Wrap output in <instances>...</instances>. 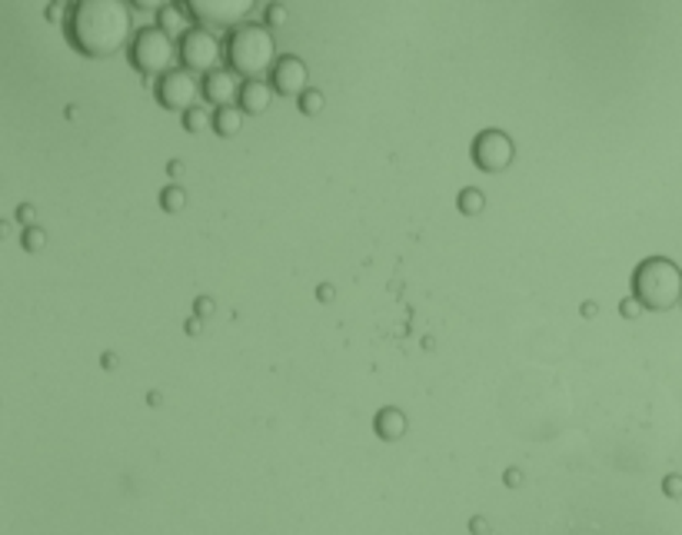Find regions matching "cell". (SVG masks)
Returning <instances> with one entry per match:
<instances>
[{
  "mask_svg": "<svg viewBox=\"0 0 682 535\" xmlns=\"http://www.w3.org/2000/svg\"><path fill=\"white\" fill-rule=\"evenodd\" d=\"M287 24V8L284 4H270L267 8V27H280Z\"/></svg>",
  "mask_w": 682,
  "mask_h": 535,
  "instance_id": "19",
  "label": "cell"
},
{
  "mask_svg": "<svg viewBox=\"0 0 682 535\" xmlns=\"http://www.w3.org/2000/svg\"><path fill=\"white\" fill-rule=\"evenodd\" d=\"M253 4L250 0H190L187 4V11H190V18L204 27V31H210V27H240L236 21H243V14L250 11Z\"/></svg>",
  "mask_w": 682,
  "mask_h": 535,
  "instance_id": "8",
  "label": "cell"
},
{
  "mask_svg": "<svg viewBox=\"0 0 682 535\" xmlns=\"http://www.w3.org/2000/svg\"><path fill=\"white\" fill-rule=\"evenodd\" d=\"M320 107H323V94H320V91H307V94H300V114L313 117V114H320Z\"/></svg>",
  "mask_w": 682,
  "mask_h": 535,
  "instance_id": "18",
  "label": "cell"
},
{
  "mask_svg": "<svg viewBox=\"0 0 682 535\" xmlns=\"http://www.w3.org/2000/svg\"><path fill=\"white\" fill-rule=\"evenodd\" d=\"M160 207H163L166 213H181V210L187 207V194H184L181 187H166V190L160 194Z\"/></svg>",
  "mask_w": 682,
  "mask_h": 535,
  "instance_id": "16",
  "label": "cell"
},
{
  "mask_svg": "<svg viewBox=\"0 0 682 535\" xmlns=\"http://www.w3.org/2000/svg\"><path fill=\"white\" fill-rule=\"evenodd\" d=\"M157 104L166 111H194L197 97L204 94V86L197 83V77L190 70H170L157 80Z\"/></svg>",
  "mask_w": 682,
  "mask_h": 535,
  "instance_id": "5",
  "label": "cell"
},
{
  "mask_svg": "<svg viewBox=\"0 0 682 535\" xmlns=\"http://www.w3.org/2000/svg\"><path fill=\"white\" fill-rule=\"evenodd\" d=\"M24 246H27V249H41V246H44V233H41V230H27V233H24Z\"/></svg>",
  "mask_w": 682,
  "mask_h": 535,
  "instance_id": "20",
  "label": "cell"
},
{
  "mask_svg": "<svg viewBox=\"0 0 682 535\" xmlns=\"http://www.w3.org/2000/svg\"><path fill=\"white\" fill-rule=\"evenodd\" d=\"M190 11L181 8V4H160V14H157V27L166 34V37H187L194 27H190Z\"/></svg>",
  "mask_w": 682,
  "mask_h": 535,
  "instance_id": "12",
  "label": "cell"
},
{
  "mask_svg": "<svg viewBox=\"0 0 682 535\" xmlns=\"http://www.w3.org/2000/svg\"><path fill=\"white\" fill-rule=\"evenodd\" d=\"M21 217H24V223H31V220H34V210H31V207H24V210H21Z\"/></svg>",
  "mask_w": 682,
  "mask_h": 535,
  "instance_id": "22",
  "label": "cell"
},
{
  "mask_svg": "<svg viewBox=\"0 0 682 535\" xmlns=\"http://www.w3.org/2000/svg\"><path fill=\"white\" fill-rule=\"evenodd\" d=\"M513 153H517V147H513V140H509V133H502V130H483L473 140V150H470L473 163L483 173H502L509 163H513Z\"/></svg>",
  "mask_w": 682,
  "mask_h": 535,
  "instance_id": "7",
  "label": "cell"
},
{
  "mask_svg": "<svg viewBox=\"0 0 682 535\" xmlns=\"http://www.w3.org/2000/svg\"><path fill=\"white\" fill-rule=\"evenodd\" d=\"M130 4L124 0H80L67 14V37L83 57H111L130 37Z\"/></svg>",
  "mask_w": 682,
  "mask_h": 535,
  "instance_id": "1",
  "label": "cell"
},
{
  "mask_svg": "<svg viewBox=\"0 0 682 535\" xmlns=\"http://www.w3.org/2000/svg\"><path fill=\"white\" fill-rule=\"evenodd\" d=\"M373 429H377V435H380L383 442H396V439L406 435V416H403L400 409H393V406H383V409L373 416Z\"/></svg>",
  "mask_w": 682,
  "mask_h": 535,
  "instance_id": "13",
  "label": "cell"
},
{
  "mask_svg": "<svg viewBox=\"0 0 682 535\" xmlns=\"http://www.w3.org/2000/svg\"><path fill=\"white\" fill-rule=\"evenodd\" d=\"M181 54V47H174V37H166L160 27H143L134 34L130 44V63L143 73H170L174 67V57Z\"/></svg>",
  "mask_w": 682,
  "mask_h": 535,
  "instance_id": "4",
  "label": "cell"
},
{
  "mask_svg": "<svg viewBox=\"0 0 682 535\" xmlns=\"http://www.w3.org/2000/svg\"><path fill=\"white\" fill-rule=\"evenodd\" d=\"M639 313H643V303H639V300H626V303H623V316L633 319V316H639Z\"/></svg>",
  "mask_w": 682,
  "mask_h": 535,
  "instance_id": "21",
  "label": "cell"
},
{
  "mask_svg": "<svg viewBox=\"0 0 682 535\" xmlns=\"http://www.w3.org/2000/svg\"><path fill=\"white\" fill-rule=\"evenodd\" d=\"M307 77H310L307 63H303L300 57L290 54V57H280V60H277L270 83H274V91H277V94L300 97V94H307Z\"/></svg>",
  "mask_w": 682,
  "mask_h": 535,
  "instance_id": "9",
  "label": "cell"
},
{
  "mask_svg": "<svg viewBox=\"0 0 682 535\" xmlns=\"http://www.w3.org/2000/svg\"><path fill=\"white\" fill-rule=\"evenodd\" d=\"M227 60L230 70L246 77V80H261L267 67H277V40L267 24H240L230 40H227Z\"/></svg>",
  "mask_w": 682,
  "mask_h": 535,
  "instance_id": "2",
  "label": "cell"
},
{
  "mask_svg": "<svg viewBox=\"0 0 682 535\" xmlns=\"http://www.w3.org/2000/svg\"><path fill=\"white\" fill-rule=\"evenodd\" d=\"M682 296V274L679 266L666 256H649L636 266L633 274V300L643 303V310H669Z\"/></svg>",
  "mask_w": 682,
  "mask_h": 535,
  "instance_id": "3",
  "label": "cell"
},
{
  "mask_svg": "<svg viewBox=\"0 0 682 535\" xmlns=\"http://www.w3.org/2000/svg\"><path fill=\"white\" fill-rule=\"evenodd\" d=\"M460 213H466V217H476L483 207H486V200H483V194L479 190H473V187H466L463 194H460Z\"/></svg>",
  "mask_w": 682,
  "mask_h": 535,
  "instance_id": "17",
  "label": "cell"
},
{
  "mask_svg": "<svg viewBox=\"0 0 682 535\" xmlns=\"http://www.w3.org/2000/svg\"><path fill=\"white\" fill-rule=\"evenodd\" d=\"M240 111L243 114H267V107L274 104V83L267 80H246L240 86Z\"/></svg>",
  "mask_w": 682,
  "mask_h": 535,
  "instance_id": "11",
  "label": "cell"
},
{
  "mask_svg": "<svg viewBox=\"0 0 682 535\" xmlns=\"http://www.w3.org/2000/svg\"><path fill=\"white\" fill-rule=\"evenodd\" d=\"M181 60H184V70L190 73H213L220 70V40L213 31H204V27H194L184 40H181Z\"/></svg>",
  "mask_w": 682,
  "mask_h": 535,
  "instance_id": "6",
  "label": "cell"
},
{
  "mask_svg": "<svg viewBox=\"0 0 682 535\" xmlns=\"http://www.w3.org/2000/svg\"><path fill=\"white\" fill-rule=\"evenodd\" d=\"M207 127H213V114H207L204 107H194V111H187V114H184V130H190V133H204Z\"/></svg>",
  "mask_w": 682,
  "mask_h": 535,
  "instance_id": "15",
  "label": "cell"
},
{
  "mask_svg": "<svg viewBox=\"0 0 682 535\" xmlns=\"http://www.w3.org/2000/svg\"><path fill=\"white\" fill-rule=\"evenodd\" d=\"M240 127H243V111L240 107H223V111H217L213 114V133L217 137H236L240 133Z\"/></svg>",
  "mask_w": 682,
  "mask_h": 535,
  "instance_id": "14",
  "label": "cell"
},
{
  "mask_svg": "<svg viewBox=\"0 0 682 535\" xmlns=\"http://www.w3.org/2000/svg\"><path fill=\"white\" fill-rule=\"evenodd\" d=\"M240 86L243 83H236V73L233 70H213V73H207V80H204V97L217 107V111H223V107H233L236 101H240Z\"/></svg>",
  "mask_w": 682,
  "mask_h": 535,
  "instance_id": "10",
  "label": "cell"
}]
</instances>
